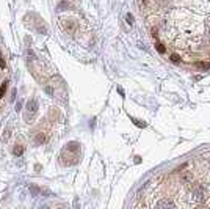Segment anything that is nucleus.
I'll list each match as a JSON object with an SVG mask.
<instances>
[{
  "label": "nucleus",
  "instance_id": "obj_6",
  "mask_svg": "<svg viewBox=\"0 0 210 209\" xmlns=\"http://www.w3.org/2000/svg\"><path fill=\"white\" fill-rule=\"evenodd\" d=\"M194 66H196V68H199V69H202V71H205V69H208V68H210V65H208L207 61H198Z\"/></svg>",
  "mask_w": 210,
  "mask_h": 209
},
{
  "label": "nucleus",
  "instance_id": "obj_2",
  "mask_svg": "<svg viewBox=\"0 0 210 209\" xmlns=\"http://www.w3.org/2000/svg\"><path fill=\"white\" fill-rule=\"evenodd\" d=\"M61 27L66 33H74L77 30V22H75V19H63Z\"/></svg>",
  "mask_w": 210,
  "mask_h": 209
},
{
  "label": "nucleus",
  "instance_id": "obj_8",
  "mask_svg": "<svg viewBox=\"0 0 210 209\" xmlns=\"http://www.w3.org/2000/svg\"><path fill=\"white\" fill-rule=\"evenodd\" d=\"M35 142H36L38 145H41V143H44V142H46V135H44L42 132H39V134L36 135V138H35Z\"/></svg>",
  "mask_w": 210,
  "mask_h": 209
},
{
  "label": "nucleus",
  "instance_id": "obj_9",
  "mask_svg": "<svg viewBox=\"0 0 210 209\" xmlns=\"http://www.w3.org/2000/svg\"><path fill=\"white\" fill-rule=\"evenodd\" d=\"M22 153H24V148H22L21 145H16L14 149H13V154H14V156H21Z\"/></svg>",
  "mask_w": 210,
  "mask_h": 209
},
{
  "label": "nucleus",
  "instance_id": "obj_12",
  "mask_svg": "<svg viewBox=\"0 0 210 209\" xmlns=\"http://www.w3.org/2000/svg\"><path fill=\"white\" fill-rule=\"evenodd\" d=\"M155 47H157V50H158L160 54H165V47H163V44L157 43V44H155Z\"/></svg>",
  "mask_w": 210,
  "mask_h": 209
},
{
  "label": "nucleus",
  "instance_id": "obj_3",
  "mask_svg": "<svg viewBox=\"0 0 210 209\" xmlns=\"http://www.w3.org/2000/svg\"><path fill=\"white\" fill-rule=\"evenodd\" d=\"M155 207H176V203L169 198H163L158 203H155Z\"/></svg>",
  "mask_w": 210,
  "mask_h": 209
},
{
  "label": "nucleus",
  "instance_id": "obj_16",
  "mask_svg": "<svg viewBox=\"0 0 210 209\" xmlns=\"http://www.w3.org/2000/svg\"><path fill=\"white\" fill-rule=\"evenodd\" d=\"M0 66H2V68H5V61L2 60V57H0Z\"/></svg>",
  "mask_w": 210,
  "mask_h": 209
},
{
  "label": "nucleus",
  "instance_id": "obj_7",
  "mask_svg": "<svg viewBox=\"0 0 210 209\" xmlns=\"http://www.w3.org/2000/svg\"><path fill=\"white\" fill-rule=\"evenodd\" d=\"M154 2H155V5L160 7V8H166V7L169 5V0H154Z\"/></svg>",
  "mask_w": 210,
  "mask_h": 209
},
{
  "label": "nucleus",
  "instance_id": "obj_1",
  "mask_svg": "<svg viewBox=\"0 0 210 209\" xmlns=\"http://www.w3.org/2000/svg\"><path fill=\"white\" fill-rule=\"evenodd\" d=\"M191 184V187H190V192H191V198L194 200V201H201L202 198H204V187L201 185V184H198V182H190Z\"/></svg>",
  "mask_w": 210,
  "mask_h": 209
},
{
  "label": "nucleus",
  "instance_id": "obj_5",
  "mask_svg": "<svg viewBox=\"0 0 210 209\" xmlns=\"http://www.w3.org/2000/svg\"><path fill=\"white\" fill-rule=\"evenodd\" d=\"M180 179H182L183 182L190 184V182L193 181V176H191V173H190V171H183V173L180 175Z\"/></svg>",
  "mask_w": 210,
  "mask_h": 209
},
{
  "label": "nucleus",
  "instance_id": "obj_15",
  "mask_svg": "<svg viewBox=\"0 0 210 209\" xmlns=\"http://www.w3.org/2000/svg\"><path fill=\"white\" fill-rule=\"evenodd\" d=\"M171 60H172V61H179V55H176V54L171 55Z\"/></svg>",
  "mask_w": 210,
  "mask_h": 209
},
{
  "label": "nucleus",
  "instance_id": "obj_14",
  "mask_svg": "<svg viewBox=\"0 0 210 209\" xmlns=\"http://www.w3.org/2000/svg\"><path fill=\"white\" fill-rule=\"evenodd\" d=\"M205 30H207V35L210 36V21H207V24H205Z\"/></svg>",
  "mask_w": 210,
  "mask_h": 209
},
{
  "label": "nucleus",
  "instance_id": "obj_17",
  "mask_svg": "<svg viewBox=\"0 0 210 209\" xmlns=\"http://www.w3.org/2000/svg\"><path fill=\"white\" fill-rule=\"evenodd\" d=\"M208 162H210V159H208Z\"/></svg>",
  "mask_w": 210,
  "mask_h": 209
},
{
  "label": "nucleus",
  "instance_id": "obj_4",
  "mask_svg": "<svg viewBox=\"0 0 210 209\" xmlns=\"http://www.w3.org/2000/svg\"><path fill=\"white\" fill-rule=\"evenodd\" d=\"M27 109H28V112H30V118L36 113V110H38V102L35 101V99H32L28 104H27Z\"/></svg>",
  "mask_w": 210,
  "mask_h": 209
},
{
  "label": "nucleus",
  "instance_id": "obj_13",
  "mask_svg": "<svg viewBox=\"0 0 210 209\" xmlns=\"http://www.w3.org/2000/svg\"><path fill=\"white\" fill-rule=\"evenodd\" d=\"M127 22H129L130 25L133 24V16H132V14H127Z\"/></svg>",
  "mask_w": 210,
  "mask_h": 209
},
{
  "label": "nucleus",
  "instance_id": "obj_10",
  "mask_svg": "<svg viewBox=\"0 0 210 209\" xmlns=\"http://www.w3.org/2000/svg\"><path fill=\"white\" fill-rule=\"evenodd\" d=\"M7 88H8V82H3L2 85H0V99H2V97H3V94H5Z\"/></svg>",
  "mask_w": 210,
  "mask_h": 209
},
{
  "label": "nucleus",
  "instance_id": "obj_11",
  "mask_svg": "<svg viewBox=\"0 0 210 209\" xmlns=\"http://www.w3.org/2000/svg\"><path fill=\"white\" fill-rule=\"evenodd\" d=\"M132 121H133V124H137L138 128H146V123H144V121H141V120H135V118H133Z\"/></svg>",
  "mask_w": 210,
  "mask_h": 209
}]
</instances>
